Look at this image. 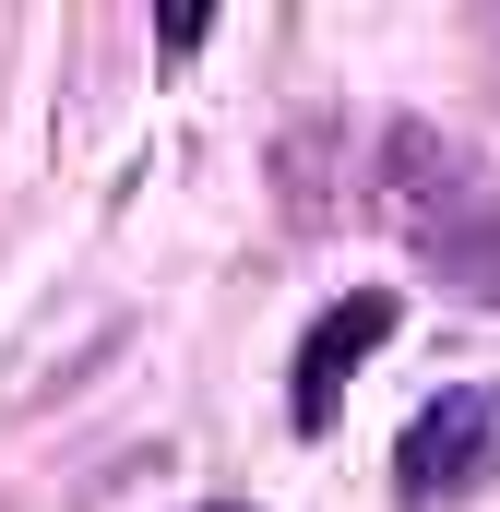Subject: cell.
I'll return each instance as SVG.
<instances>
[{"label": "cell", "instance_id": "2", "mask_svg": "<svg viewBox=\"0 0 500 512\" xmlns=\"http://www.w3.org/2000/svg\"><path fill=\"white\" fill-rule=\"evenodd\" d=\"M489 465H500V382H441V405H417L405 441H393L405 501H465Z\"/></svg>", "mask_w": 500, "mask_h": 512}, {"label": "cell", "instance_id": "1", "mask_svg": "<svg viewBox=\"0 0 500 512\" xmlns=\"http://www.w3.org/2000/svg\"><path fill=\"white\" fill-rule=\"evenodd\" d=\"M381 203L405 227V251L429 262L453 298L500 310V179L429 120H393L381 131Z\"/></svg>", "mask_w": 500, "mask_h": 512}, {"label": "cell", "instance_id": "4", "mask_svg": "<svg viewBox=\"0 0 500 512\" xmlns=\"http://www.w3.org/2000/svg\"><path fill=\"white\" fill-rule=\"evenodd\" d=\"M203 512H250V501H203Z\"/></svg>", "mask_w": 500, "mask_h": 512}, {"label": "cell", "instance_id": "3", "mask_svg": "<svg viewBox=\"0 0 500 512\" xmlns=\"http://www.w3.org/2000/svg\"><path fill=\"white\" fill-rule=\"evenodd\" d=\"M381 346H393V298L381 286H358V298H334L310 334H298V370H286V417L298 429H334V393L370 370Z\"/></svg>", "mask_w": 500, "mask_h": 512}]
</instances>
